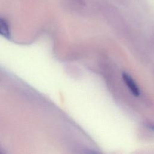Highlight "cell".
I'll use <instances>...</instances> for the list:
<instances>
[{
    "mask_svg": "<svg viewBox=\"0 0 154 154\" xmlns=\"http://www.w3.org/2000/svg\"><path fill=\"white\" fill-rule=\"evenodd\" d=\"M123 78L124 79V81L128 85V88L131 91V92L134 94V95L136 96H138L140 94V91L138 86L137 85L134 81L132 79V78L126 73L123 74Z\"/></svg>",
    "mask_w": 154,
    "mask_h": 154,
    "instance_id": "cell-1",
    "label": "cell"
},
{
    "mask_svg": "<svg viewBox=\"0 0 154 154\" xmlns=\"http://www.w3.org/2000/svg\"><path fill=\"white\" fill-rule=\"evenodd\" d=\"M0 35L5 38H10V30L8 22L4 18L0 17Z\"/></svg>",
    "mask_w": 154,
    "mask_h": 154,
    "instance_id": "cell-2",
    "label": "cell"
},
{
    "mask_svg": "<svg viewBox=\"0 0 154 154\" xmlns=\"http://www.w3.org/2000/svg\"><path fill=\"white\" fill-rule=\"evenodd\" d=\"M0 153H1V152H0Z\"/></svg>",
    "mask_w": 154,
    "mask_h": 154,
    "instance_id": "cell-3",
    "label": "cell"
}]
</instances>
